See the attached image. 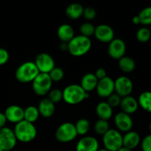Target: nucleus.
<instances>
[{
  "mask_svg": "<svg viewBox=\"0 0 151 151\" xmlns=\"http://www.w3.org/2000/svg\"><path fill=\"white\" fill-rule=\"evenodd\" d=\"M141 148L142 151H151V134L147 135L141 141Z\"/></svg>",
  "mask_w": 151,
  "mask_h": 151,
  "instance_id": "nucleus-36",
  "label": "nucleus"
},
{
  "mask_svg": "<svg viewBox=\"0 0 151 151\" xmlns=\"http://www.w3.org/2000/svg\"><path fill=\"white\" fill-rule=\"evenodd\" d=\"M95 90L99 97L107 98L114 93V81L110 77H106L98 81Z\"/></svg>",
  "mask_w": 151,
  "mask_h": 151,
  "instance_id": "nucleus-12",
  "label": "nucleus"
},
{
  "mask_svg": "<svg viewBox=\"0 0 151 151\" xmlns=\"http://www.w3.org/2000/svg\"><path fill=\"white\" fill-rule=\"evenodd\" d=\"M121 100H122V97H119L117 94L116 93H113L112 94H111L109 97H107V102L106 103L112 108H116L119 106L121 103Z\"/></svg>",
  "mask_w": 151,
  "mask_h": 151,
  "instance_id": "nucleus-34",
  "label": "nucleus"
},
{
  "mask_svg": "<svg viewBox=\"0 0 151 151\" xmlns=\"http://www.w3.org/2000/svg\"><path fill=\"white\" fill-rule=\"evenodd\" d=\"M9 57L8 52L5 49L0 48V66L5 64L8 61Z\"/></svg>",
  "mask_w": 151,
  "mask_h": 151,
  "instance_id": "nucleus-37",
  "label": "nucleus"
},
{
  "mask_svg": "<svg viewBox=\"0 0 151 151\" xmlns=\"http://www.w3.org/2000/svg\"><path fill=\"white\" fill-rule=\"evenodd\" d=\"M60 50H68V43H63L62 42L60 46Z\"/></svg>",
  "mask_w": 151,
  "mask_h": 151,
  "instance_id": "nucleus-41",
  "label": "nucleus"
},
{
  "mask_svg": "<svg viewBox=\"0 0 151 151\" xmlns=\"http://www.w3.org/2000/svg\"><path fill=\"white\" fill-rule=\"evenodd\" d=\"M38 110L39 114L44 118H50L53 116L55 111V104L48 98H44L38 103Z\"/></svg>",
  "mask_w": 151,
  "mask_h": 151,
  "instance_id": "nucleus-19",
  "label": "nucleus"
},
{
  "mask_svg": "<svg viewBox=\"0 0 151 151\" xmlns=\"http://www.w3.org/2000/svg\"><path fill=\"white\" fill-rule=\"evenodd\" d=\"M114 124L118 129L117 131H119V132L127 133L131 131L134 122L131 119V115L127 114L122 111L115 115Z\"/></svg>",
  "mask_w": 151,
  "mask_h": 151,
  "instance_id": "nucleus-14",
  "label": "nucleus"
},
{
  "mask_svg": "<svg viewBox=\"0 0 151 151\" xmlns=\"http://www.w3.org/2000/svg\"><path fill=\"white\" fill-rule=\"evenodd\" d=\"M132 22L134 24H139L140 21H139V19L138 16H135L133 17Z\"/></svg>",
  "mask_w": 151,
  "mask_h": 151,
  "instance_id": "nucleus-40",
  "label": "nucleus"
},
{
  "mask_svg": "<svg viewBox=\"0 0 151 151\" xmlns=\"http://www.w3.org/2000/svg\"><path fill=\"white\" fill-rule=\"evenodd\" d=\"M58 37L63 43H69L75 35L73 27L68 24H63L60 25L57 31Z\"/></svg>",
  "mask_w": 151,
  "mask_h": 151,
  "instance_id": "nucleus-20",
  "label": "nucleus"
},
{
  "mask_svg": "<svg viewBox=\"0 0 151 151\" xmlns=\"http://www.w3.org/2000/svg\"><path fill=\"white\" fill-rule=\"evenodd\" d=\"M136 37L138 41L140 43H146L149 41L151 38V33L150 29L147 27H143L139 28L137 30Z\"/></svg>",
  "mask_w": 151,
  "mask_h": 151,
  "instance_id": "nucleus-30",
  "label": "nucleus"
},
{
  "mask_svg": "<svg viewBox=\"0 0 151 151\" xmlns=\"http://www.w3.org/2000/svg\"><path fill=\"white\" fill-rule=\"evenodd\" d=\"M99 150V142L93 137H83L78 142L75 151H97Z\"/></svg>",
  "mask_w": 151,
  "mask_h": 151,
  "instance_id": "nucleus-15",
  "label": "nucleus"
},
{
  "mask_svg": "<svg viewBox=\"0 0 151 151\" xmlns=\"http://www.w3.org/2000/svg\"><path fill=\"white\" fill-rule=\"evenodd\" d=\"M83 16H84V18L86 20L91 21L95 19L96 16H97V12H96V10L93 7H86V8H84Z\"/></svg>",
  "mask_w": 151,
  "mask_h": 151,
  "instance_id": "nucleus-35",
  "label": "nucleus"
},
{
  "mask_svg": "<svg viewBox=\"0 0 151 151\" xmlns=\"http://www.w3.org/2000/svg\"><path fill=\"white\" fill-rule=\"evenodd\" d=\"M134 89V84L129 78L120 76L114 81V91L119 97L129 96Z\"/></svg>",
  "mask_w": 151,
  "mask_h": 151,
  "instance_id": "nucleus-9",
  "label": "nucleus"
},
{
  "mask_svg": "<svg viewBox=\"0 0 151 151\" xmlns=\"http://www.w3.org/2000/svg\"><path fill=\"white\" fill-rule=\"evenodd\" d=\"M84 7L79 3H72L67 6L66 9V15L69 19L76 20L83 16Z\"/></svg>",
  "mask_w": 151,
  "mask_h": 151,
  "instance_id": "nucleus-23",
  "label": "nucleus"
},
{
  "mask_svg": "<svg viewBox=\"0 0 151 151\" xmlns=\"http://www.w3.org/2000/svg\"><path fill=\"white\" fill-rule=\"evenodd\" d=\"M7 120L13 123H19L24 120V109L21 106L12 105L8 106L4 111Z\"/></svg>",
  "mask_w": 151,
  "mask_h": 151,
  "instance_id": "nucleus-16",
  "label": "nucleus"
},
{
  "mask_svg": "<svg viewBox=\"0 0 151 151\" xmlns=\"http://www.w3.org/2000/svg\"><path fill=\"white\" fill-rule=\"evenodd\" d=\"M13 132L17 141L23 143L33 141L37 136V130L34 124L24 119L16 124Z\"/></svg>",
  "mask_w": 151,
  "mask_h": 151,
  "instance_id": "nucleus-1",
  "label": "nucleus"
},
{
  "mask_svg": "<svg viewBox=\"0 0 151 151\" xmlns=\"http://www.w3.org/2000/svg\"><path fill=\"white\" fill-rule=\"evenodd\" d=\"M141 143L139 134L136 131H131L122 136V147L133 150Z\"/></svg>",
  "mask_w": 151,
  "mask_h": 151,
  "instance_id": "nucleus-17",
  "label": "nucleus"
},
{
  "mask_svg": "<svg viewBox=\"0 0 151 151\" xmlns=\"http://www.w3.org/2000/svg\"><path fill=\"white\" fill-rule=\"evenodd\" d=\"M149 130H150V134H151V121H150V124H149Z\"/></svg>",
  "mask_w": 151,
  "mask_h": 151,
  "instance_id": "nucleus-44",
  "label": "nucleus"
},
{
  "mask_svg": "<svg viewBox=\"0 0 151 151\" xmlns=\"http://www.w3.org/2000/svg\"><path fill=\"white\" fill-rule=\"evenodd\" d=\"M126 52V44L121 38H114L109 44L108 53L109 56L115 60L122 58L125 56Z\"/></svg>",
  "mask_w": 151,
  "mask_h": 151,
  "instance_id": "nucleus-11",
  "label": "nucleus"
},
{
  "mask_svg": "<svg viewBox=\"0 0 151 151\" xmlns=\"http://www.w3.org/2000/svg\"><path fill=\"white\" fill-rule=\"evenodd\" d=\"M150 33H151V29H150Z\"/></svg>",
  "mask_w": 151,
  "mask_h": 151,
  "instance_id": "nucleus-46",
  "label": "nucleus"
},
{
  "mask_svg": "<svg viewBox=\"0 0 151 151\" xmlns=\"http://www.w3.org/2000/svg\"><path fill=\"white\" fill-rule=\"evenodd\" d=\"M34 63L40 73L49 74L55 67L54 59L50 54L46 52L39 53L35 57Z\"/></svg>",
  "mask_w": 151,
  "mask_h": 151,
  "instance_id": "nucleus-10",
  "label": "nucleus"
},
{
  "mask_svg": "<svg viewBox=\"0 0 151 151\" xmlns=\"http://www.w3.org/2000/svg\"><path fill=\"white\" fill-rule=\"evenodd\" d=\"M0 151H2V150H1V149H0Z\"/></svg>",
  "mask_w": 151,
  "mask_h": 151,
  "instance_id": "nucleus-45",
  "label": "nucleus"
},
{
  "mask_svg": "<svg viewBox=\"0 0 151 151\" xmlns=\"http://www.w3.org/2000/svg\"><path fill=\"white\" fill-rule=\"evenodd\" d=\"M97 151H109V150H108L107 149H106V148H102V149H99Z\"/></svg>",
  "mask_w": 151,
  "mask_h": 151,
  "instance_id": "nucleus-43",
  "label": "nucleus"
},
{
  "mask_svg": "<svg viewBox=\"0 0 151 151\" xmlns=\"http://www.w3.org/2000/svg\"><path fill=\"white\" fill-rule=\"evenodd\" d=\"M63 91V100L67 104L77 105L88 98L89 94L78 84H71L65 87Z\"/></svg>",
  "mask_w": 151,
  "mask_h": 151,
  "instance_id": "nucleus-3",
  "label": "nucleus"
},
{
  "mask_svg": "<svg viewBox=\"0 0 151 151\" xmlns=\"http://www.w3.org/2000/svg\"><path fill=\"white\" fill-rule=\"evenodd\" d=\"M94 131L98 135L103 136L109 129V123L108 121L103 120V119H99L97 122H95L94 126Z\"/></svg>",
  "mask_w": 151,
  "mask_h": 151,
  "instance_id": "nucleus-29",
  "label": "nucleus"
},
{
  "mask_svg": "<svg viewBox=\"0 0 151 151\" xmlns=\"http://www.w3.org/2000/svg\"><path fill=\"white\" fill-rule=\"evenodd\" d=\"M48 75L52 82H58V81H61L63 78V77H64V71L61 68L55 67V66L50 71Z\"/></svg>",
  "mask_w": 151,
  "mask_h": 151,
  "instance_id": "nucleus-32",
  "label": "nucleus"
},
{
  "mask_svg": "<svg viewBox=\"0 0 151 151\" xmlns=\"http://www.w3.org/2000/svg\"><path fill=\"white\" fill-rule=\"evenodd\" d=\"M94 31H95V27L90 22H84L80 27V32L81 35L87 38H90V37L94 35Z\"/></svg>",
  "mask_w": 151,
  "mask_h": 151,
  "instance_id": "nucleus-31",
  "label": "nucleus"
},
{
  "mask_svg": "<svg viewBox=\"0 0 151 151\" xmlns=\"http://www.w3.org/2000/svg\"><path fill=\"white\" fill-rule=\"evenodd\" d=\"M78 137L75 124L72 122H63L58 126L55 131V138L59 142L69 143Z\"/></svg>",
  "mask_w": 151,
  "mask_h": 151,
  "instance_id": "nucleus-5",
  "label": "nucleus"
},
{
  "mask_svg": "<svg viewBox=\"0 0 151 151\" xmlns=\"http://www.w3.org/2000/svg\"><path fill=\"white\" fill-rule=\"evenodd\" d=\"M117 151H132V150H129V149H128V148H125V147H121L119 150H118Z\"/></svg>",
  "mask_w": 151,
  "mask_h": 151,
  "instance_id": "nucleus-42",
  "label": "nucleus"
},
{
  "mask_svg": "<svg viewBox=\"0 0 151 151\" xmlns=\"http://www.w3.org/2000/svg\"><path fill=\"white\" fill-rule=\"evenodd\" d=\"M0 129H1V128H0Z\"/></svg>",
  "mask_w": 151,
  "mask_h": 151,
  "instance_id": "nucleus-47",
  "label": "nucleus"
},
{
  "mask_svg": "<svg viewBox=\"0 0 151 151\" xmlns=\"http://www.w3.org/2000/svg\"><path fill=\"white\" fill-rule=\"evenodd\" d=\"M94 35L100 42L109 44L114 38V31L109 25L102 24L95 27Z\"/></svg>",
  "mask_w": 151,
  "mask_h": 151,
  "instance_id": "nucleus-13",
  "label": "nucleus"
},
{
  "mask_svg": "<svg viewBox=\"0 0 151 151\" xmlns=\"http://www.w3.org/2000/svg\"><path fill=\"white\" fill-rule=\"evenodd\" d=\"M139 106L145 111L151 113V91H144L138 99Z\"/></svg>",
  "mask_w": 151,
  "mask_h": 151,
  "instance_id": "nucleus-26",
  "label": "nucleus"
},
{
  "mask_svg": "<svg viewBox=\"0 0 151 151\" xmlns=\"http://www.w3.org/2000/svg\"><path fill=\"white\" fill-rule=\"evenodd\" d=\"M48 99L53 103H57L63 100V91L58 88H53L49 92Z\"/></svg>",
  "mask_w": 151,
  "mask_h": 151,
  "instance_id": "nucleus-33",
  "label": "nucleus"
},
{
  "mask_svg": "<svg viewBox=\"0 0 151 151\" xmlns=\"http://www.w3.org/2000/svg\"><path fill=\"white\" fill-rule=\"evenodd\" d=\"M91 48V41L89 38L83 35H75L68 43V52L75 57L85 55Z\"/></svg>",
  "mask_w": 151,
  "mask_h": 151,
  "instance_id": "nucleus-2",
  "label": "nucleus"
},
{
  "mask_svg": "<svg viewBox=\"0 0 151 151\" xmlns=\"http://www.w3.org/2000/svg\"><path fill=\"white\" fill-rule=\"evenodd\" d=\"M17 139L13 130L7 127L0 129V149L2 151H10L16 145Z\"/></svg>",
  "mask_w": 151,
  "mask_h": 151,
  "instance_id": "nucleus-8",
  "label": "nucleus"
},
{
  "mask_svg": "<svg viewBox=\"0 0 151 151\" xmlns=\"http://www.w3.org/2000/svg\"><path fill=\"white\" fill-rule=\"evenodd\" d=\"M52 81L48 74L39 73L32 82V90L38 96H44L50 92Z\"/></svg>",
  "mask_w": 151,
  "mask_h": 151,
  "instance_id": "nucleus-7",
  "label": "nucleus"
},
{
  "mask_svg": "<svg viewBox=\"0 0 151 151\" xmlns=\"http://www.w3.org/2000/svg\"><path fill=\"white\" fill-rule=\"evenodd\" d=\"M119 106L122 112L129 115L133 114L137 112L139 109L138 100L131 95L127 96V97H122Z\"/></svg>",
  "mask_w": 151,
  "mask_h": 151,
  "instance_id": "nucleus-18",
  "label": "nucleus"
},
{
  "mask_svg": "<svg viewBox=\"0 0 151 151\" xmlns=\"http://www.w3.org/2000/svg\"><path fill=\"white\" fill-rule=\"evenodd\" d=\"M96 114L100 119L108 121L112 117L113 109L106 102H100L97 105L95 109Z\"/></svg>",
  "mask_w": 151,
  "mask_h": 151,
  "instance_id": "nucleus-22",
  "label": "nucleus"
},
{
  "mask_svg": "<svg viewBox=\"0 0 151 151\" xmlns=\"http://www.w3.org/2000/svg\"><path fill=\"white\" fill-rule=\"evenodd\" d=\"M119 67L125 73H131L136 68V63L131 57L124 56L119 60Z\"/></svg>",
  "mask_w": 151,
  "mask_h": 151,
  "instance_id": "nucleus-24",
  "label": "nucleus"
},
{
  "mask_svg": "<svg viewBox=\"0 0 151 151\" xmlns=\"http://www.w3.org/2000/svg\"><path fill=\"white\" fill-rule=\"evenodd\" d=\"M75 129H76L78 135L84 136L88 132L90 129V123L85 118H81L78 119L75 124Z\"/></svg>",
  "mask_w": 151,
  "mask_h": 151,
  "instance_id": "nucleus-27",
  "label": "nucleus"
},
{
  "mask_svg": "<svg viewBox=\"0 0 151 151\" xmlns=\"http://www.w3.org/2000/svg\"><path fill=\"white\" fill-rule=\"evenodd\" d=\"M7 118L4 113L0 112V128H2L5 127V124L7 122Z\"/></svg>",
  "mask_w": 151,
  "mask_h": 151,
  "instance_id": "nucleus-39",
  "label": "nucleus"
},
{
  "mask_svg": "<svg viewBox=\"0 0 151 151\" xmlns=\"http://www.w3.org/2000/svg\"><path fill=\"white\" fill-rule=\"evenodd\" d=\"M98 81L94 73H87L83 76L80 85L86 92L88 93L96 89Z\"/></svg>",
  "mask_w": 151,
  "mask_h": 151,
  "instance_id": "nucleus-21",
  "label": "nucleus"
},
{
  "mask_svg": "<svg viewBox=\"0 0 151 151\" xmlns=\"http://www.w3.org/2000/svg\"><path fill=\"white\" fill-rule=\"evenodd\" d=\"M104 148L109 151H117L122 147V136L119 131L109 129L103 136Z\"/></svg>",
  "mask_w": 151,
  "mask_h": 151,
  "instance_id": "nucleus-6",
  "label": "nucleus"
},
{
  "mask_svg": "<svg viewBox=\"0 0 151 151\" xmlns=\"http://www.w3.org/2000/svg\"><path fill=\"white\" fill-rule=\"evenodd\" d=\"M140 24L144 26L151 24V6L145 7L139 12L138 15Z\"/></svg>",
  "mask_w": 151,
  "mask_h": 151,
  "instance_id": "nucleus-28",
  "label": "nucleus"
},
{
  "mask_svg": "<svg viewBox=\"0 0 151 151\" xmlns=\"http://www.w3.org/2000/svg\"><path fill=\"white\" fill-rule=\"evenodd\" d=\"M38 68L32 61H27L22 63L16 71V78L22 83H32L39 74Z\"/></svg>",
  "mask_w": 151,
  "mask_h": 151,
  "instance_id": "nucleus-4",
  "label": "nucleus"
},
{
  "mask_svg": "<svg viewBox=\"0 0 151 151\" xmlns=\"http://www.w3.org/2000/svg\"><path fill=\"white\" fill-rule=\"evenodd\" d=\"M94 75L97 78V80L100 81V80H102L106 78V77H107V73H106V71L105 69H103V68H99V69H97L96 70Z\"/></svg>",
  "mask_w": 151,
  "mask_h": 151,
  "instance_id": "nucleus-38",
  "label": "nucleus"
},
{
  "mask_svg": "<svg viewBox=\"0 0 151 151\" xmlns=\"http://www.w3.org/2000/svg\"><path fill=\"white\" fill-rule=\"evenodd\" d=\"M39 111L38 108L33 106H29L24 109V119L27 122L33 123L39 118Z\"/></svg>",
  "mask_w": 151,
  "mask_h": 151,
  "instance_id": "nucleus-25",
  "label": "nucleus"
}]
</instances>
